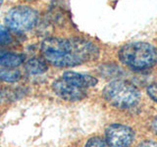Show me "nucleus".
<instances>
[{
  "label": "nucleus",
  "mask_w": 157,
  "mask_h": 147,
  "mask_svg": "<svg viewBox=\"0 0 157 147\" xmlns=\"http://www.w3.org/2000/svg\"><path fill=\"white\" fill-rule=\"evenodd\" d=\"M151 129L157 134V117L154 118V120L152 121V123H151Z\"/></svg>",
  "instance_id": "15"
},
{
  "label": "nucleus",
  "mask_w": 157,
  "mask_h": 147,
  "mask_svg": "<svg viewBox=\"0 0 157 147\" xmlns=\"http://www.w3.org/2000/svg\"><path fill=\"white\" fill-rule=\"evenodd\" d=\"M147 93L152 100L157 102V82H154L147 87Z\"/></svg>",
  "instance_id": "13"
},
{
  "label": "nucleus",
  "mask_w": 157,
  "mask_h": 147,
  "mask_svg": "<svg viewBox=\"0 0 157 147\" xmlns=\"http://www.w3.org/2000/svg\"><path fill=\"white\" fill-rule=\"evenodd\" d=\"M13 37L7 27L0 24V46L8 45L12 42Z\"/></svg>",
  "instance_id": "11"
},
{
  "label": "nucleus",
  "mask_w": 157,
  "mask_h": 147,
  "mask_svg": "<svg viewBox=\"0 0 157 147\" xmlns=\"http://www.w3.org/2000/svg\"><path fill=\"white\" fill-rule=\"evenodd\" d=\"M86 147H111V146L107 142V140H104L99 136H94L87 140Z\"/></svg>",
  "instance_id": "12"
},
{
  "label": "nucleus",
  "mask_w": 157,
  "mask_h": 147,
  "mask_svg": "<svg viewBox=\"0 0 157 147\" xmlns=\"http://www.w3.org/2000/svg\"><path fill=\"white\" fill-rule=\"evenodd\" d=\"M52 89L57 96L66 101H80L86 97L85 88L74 85L63 77L53 82Z\"/></svg>",
  "instance_id": "6"
},
{
  "label": "nucleus",
  "mask_w": 157,
  "mask_h": 147,
  "mask_svg": "<svg viewBox=\"0 0 157 147\" xmlns=\"http://www.w3.org/2000/svg\"><path fill=\"white\" fill-rule=\"evenodd\" d=\"M137 147H157V142L150 141V140L144 141V142H141Z\"/></svg>",
  "instance_id": "14"
},
{
  "label": "nucleus",
  "mask_w": 157,
  "mask_h": 147,
  "mask_svg": "<svg viewBox=\"0 0 157 147\" xmlns=\"http://www.w3.org/2000/svg\"><path fill=\"white\" fill-rule=\"evenodd\" d=\"M41 53L51 65L65 68L95 60L99 55V50L86 39L48 37L41 44Z\"/></svg>",
  "instance_id": "1"
},
{
  "label": "nucleus",
  "mask_w": 157,
  "mask_h": 147,
  "mask_svg": "<svg viewBox=\"0 0 157 147\" xmlns=\"http://www.w3.org/2000/svg\"><path fill=\"white\" fill-rule=\"evenodd\" d=\"M25 70L29 75H41L48 70V65L43 59L32 58L26 62Z\"/></svg>",
  "instance_id": "9"
},
{
  "label": "nucleus",
  "mask_w": 157,
  "mask_h": 147,
  "mask_svg": "<svg viewBox=\"0 0 157 147\" xmlns=\"http://www.w3.org/2000/svg\"><path fill=\"white\" fill-rule=\"evenodd\" d=\"M105 135L111 147H129L135 137V134L131 127L118 124L108 126Z\"/></svg>",
  "instance_id": "5"
},
{
  "label": "nucleus",
  "mask_w": 157,
  "mask_h": 147,
  "mask_svg": "<svg viewBox=\"0 0 157 147\" xmlns=\"http://www.w3.org/2000/svg\"><path fill=\"white\" fill-rule=\"evenodd\" d=\"M63 78L72 85L82 88L92 87L97 83V78L94 77L76 72H65L63 75Z\"/></svg>",
  "instance_id": "7"
},
{
  "label": "nucleus",
  "mask_w": 157,
  "mask_h": 147,
  "mask_svg": "<svg viewBox=\"0 0 157 147\" xmlns=\"http://www.w3.org/2000/svg\"><path fill=\"white\" fill-rule=\"evenodd\" d=\"M37 12L29 6H16L10 9L5 16V24L8 28L15 32H27L36 24Z\"/></svg>",
  "instance_id": "4"
},
{
  "label": "nucleus",
  "mask_w": 157,
  "mask_h": 147,
  "mask_svg": "<svg viewBox=\"0 0 157 147\" xmlns=\"http://www.w3.org/2000/svg\"><path fill=\"white\" fill-rule=\"evenodd\" d=\"M119 59L124 65L134 70H147L156 65L157 48L147 42H131L121 47Z\"/></svg>",
  "instance_id": "2"
},
{
  "label": "nucleus",
  "mask_w": 157,
  "mask_h": 147,
  "mask_svg": "<svg viewBox=\"0 0 157 147\" xmlns=\"http://www.w3.org/2000/svg\"><path fill=\"white\" fill-rule=\"evenodd\" d=\"M103 97L113 107L129 109L136 106L140 99V92L132 82L118 80L110 82L103 89Z\"/></svg>",
  "instance_id": "3"
},
{
  "label": "nucleus",
  "mask_w": 157,
  "mask_h": 147,
  "mask_svg": "<svg viewBox=\"0 0 157 147\" xmlns=\"http://www.w3.org/2000/svg\"><path fill=\"white\" fill-rule=\"evenodd\" d=\"M21 78V73L15 68H4L0 70V80L7 82H15Z\"/></svg>",
  "instance_id": "10"
},
{
  "label": "nucleus",
  "mask_w": 157,
  "mask_h": 147,
  "mask_svg": "<svg viewBox=\"0 0 157 147\" xmlns=\"http://www.w3.org/2000/svg\"><path fill=\"white\" fill-rule=\"evenodd\" d=\"M25 62V55L7 52L0 49V66L4 68H17Z\"/></svg>",
  "instance_id": "8"
}]
</instances>
